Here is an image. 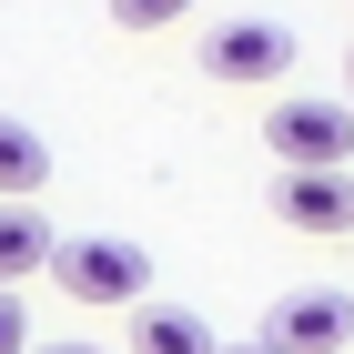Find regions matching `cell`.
Returning a JSON list of instances; mask_svg holds the SVG:
<instances>
[{
    "label": "cell",
    "mask_w": 354,
    "mask_h": 354,
    "mask_svg": "<svg viewBox=\"0 0 354 354\" xmlns=\"http://www.w3.org/2000/svg\"><path fill=\"white\" fill-rule=\"evenodd\" d=\"M51 283L82 304V314H122V304H142V283H152V253L122 243V233H61Z\"/></svg>",
    "instance_id": "6da1fadb"
},
{
    "label": "cell",
    "mask_w": 354,
    "mask_h": 354,
    "mask_svg": "<svg viewBox=\"0 0 354 354\" xmlns=\"http://www.w3.org/2000/svg\"><path fill=\"white\" fill-rule=\"evenodd\" d=\"M263 152H283V172H344V162H354V102H324V91L273 102Z\"/></svg>",
    "instance_id": "7a4b0ae2"
},
{
    "label": "cell",
    "mask_w": 354,
    "mask_h": 354,
    "mask_svg": "<svg viewBox=\"0 0 354 354\" xmlns=\"http://www.w3.org/2000/svg\"><path fill=\"white\" fill-rule=\"evenodd\" d=\"M203 71L213 82H273V71H294V30L243 10V21H213L203 30Z\"/></svg>",
    "instance_id": "3957f363"
},
{
    "label": "cell",
    "mask_w": 354,
    "mask_h": 354,
    "mask_svg": "<svg viewBox=\"0 0 354 354\" xmlns=\"http://www.w3.org/2000/svg\"><path fill=\"white\" fill-rule=\"evenodd\" d=\"M263 344L273 354H344L354 344V294H324V283H304L263 314Z\"/></svg>",
    "instance_id": "277c9868"
},
{
    "label": "cell",
    "mask_w": 354,
    "mask_h": 354,
    "mask_svg": "<svg viewBox=\"0 0 354 354\" xmlns=\"http://www.w3.org/2000/svg\"><path fill=\"white\" fill-rule=\"evenodd\" d=\"M273 213L294 233H354V172H283L273 183Z\"/></svg>",
    "instance_id": "5b68a950"
},
{
    "label": "cell",
    "mask_w": 354,
    "mask_h": 354,
    "mask_svg": "<svg viewBox=\"0 0 354 354\" xmlns=\"http://www.w3.org/2000/svg\"><path fill=\"white\" fill-rule=\"evenodd\" d=\"M51 263H61V233L41 223V203H0V294H21Z\"/></svg>",
    "instance_id": "8992f818"
},
{
    "label": "cell",
    "mask_w": 354,
    "mask_h": 354,
    "mask_svg": "<svg viewBox=\"0 0 354 354\" xmlns=\"http://www.w3.org/2000/svg\"><path fill=\"white\" fill-rule=\"evenodd\" d=\"M132 354H233L203 314H183V304H142L132 314Z\"/></svg>",
    "instance_id": "52a82bcc"
},
{
    "label": "cell",
    "mask_w": 354,
    "mask_h": 354,
    "mask_svg": "<svg viewBox=\"0 0 354 354\" xmlns=\"http://www.w3.org/2000/svg\"><path fill=\"white\" fill-rule=\"evenodd\" d=\"M41 183H51V152H41V132H30L21 111H0V203H30Z\"/></svg>",
    "instance_id": "ba28073f"
},
{
    "label": "cell",
    "mask_w": 354,
    "mask_h": 354,
    "mask_svg": "<svg viewBox=\"0 0 354 354\" xmlns=\"http://www.w3.org/2000/svg\"><path fill=\"white\" fill-rule=\"evenodd\" d=\"M183 10H192V0H111V21H122V30H172Z\"/></svg>",
    "instance_id": "9c48e42d"
},
{
    "label": "cell",
    "mask_w": 354,
    "mask_h": 354,
    "mask_svg": "<svg viewBox=\"0 0 354 354\" xmlns=\"http://www.w3.org/2000/svg\"><path fill=\"white\" fill-rule=\"evenodd\" d=\"M0 354H41V344H30V314H21V294H0Z\"/></svg>",
    "instance_id": "30bf717a"
},
{
    "label": "cell",
    "mask_w": 354,
    "mask_h": 354,
    "mask_svg": "<svg viewBox=\"0 0 354 354\" xmlns=\"http://www.w3.org/2000/svg\"><path fill=\"white\" fill-rule=\"evenodd\" d=\"M41 354H102V344H41Z\"/></svg>",
    "instance_id": "8fae6325"
},
{
    "label": "cell",
    "mask_w": 354,
    "mask_h": 354,
    "mask_svg": "<svg viewBox=\"0 0 354 354\" xmlns=\"http://www.w3.org/2000/svg\"><path fill=\"white\" fill-rule=\"evenodd\" d=\"M233 354H273V344H263V334H253V344H233Z\"/></svg>",
    "instance_id": "7c38bea8"
},
{
    "label": "cell",
    "mask_w": 354,
    "mask_h": 354,
    "mask_svg": "<svg viewBox=\"0 0 354 354\" xmlns=\"http://www.w3.org/2000/svg\"><path fill=\"white\" fill-rule=\"evenodd\" d=\"M344 102H354V71H344Z\"/></svg>",
    "instance_id": "4fadbf2b"
}]
</instances>
